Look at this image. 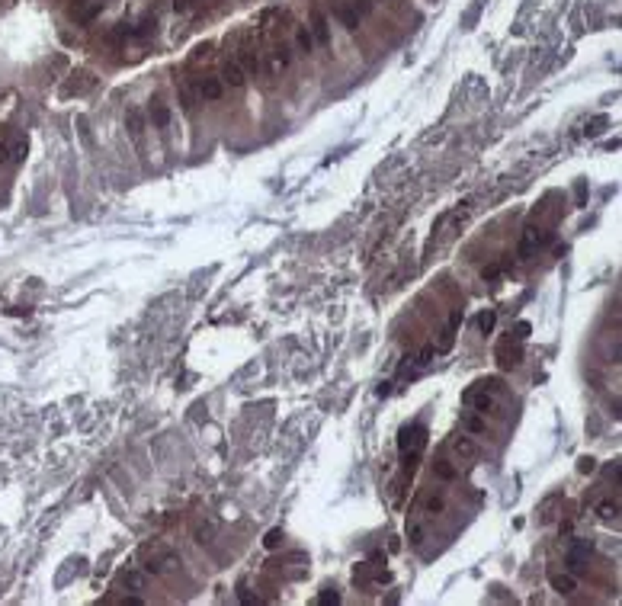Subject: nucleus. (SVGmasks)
Returning a JSON list of instances; mask_svg holds the SVG:
<instances>
[{
	"instance_id": "nucleus-24",
	"label": "nucleus",
	"mask_w": 622,
	"mask_h": 606,
	"mask_svg": "<svg viewBox=\"0 0 622 606\" xmlns=\"http://www.w3.org/2000/svg\"><path fill=\"white\" fill-rule=\"evenodd\" d=\"M407 539L414 542V546H420V542H423V526L420 523H411V526H407Z\"/></svg>"
},
{
	"instance_id": "nucleus-7",
	"label": "nucleus",
	"mask_w": 622,
	"mask_h": 606,
	"mask_svg": "<svg viewBox=\"0 0 622 606\" xmlns=\"http://www.w3.org/2000/svg\"><path fill=\"white\" fill-rule=\"evenodd\" d=\"M174 565H177V555H170V552H151V555H148V565H145V571H151V574H164V571H170Z\"/></svg>"
},
{
	"instance_id": "nucleus-27",
	"label": "nucleus",
	"mask_w": 622,
	"mask_h": 606,
	"mask_svg": "<svg viewBox=\"0 0 622 606\" xmlns=\"http://www.w3.org/2000/svg\"><path fill=\"white\" fill-rule=\"evenodd\" d=\"M276 542H279V532H270V536H266V546L273 548V546H276Z\"/></svg>"
},
{
	"instance_id": "nucleus-3",
	"label": "nucleus",
	"mask_w": 622,
	"mask_h": 606,
	"mask_svg": "<svg viewBox=\"0 0 622 606\" xmlns=\"http://www.w3.org/2000/svg\"><path fill=\"white\" fill-rule=\"evenodd\" d=\"M97 13H100V0H71L67 3V17L74 23H90Z\"/></svg>"
},
{
	"instance_id": "nucleus-22",
	"label": "nucleus",
	"mask_w": 622,
	"mask_h": 606,
	"mask_svg": "<svg viewBox=\"0 0 622 606\" xmlns=\"http://www.w3.org/2000/svg\"><path fill=\"white\" fill-rule=\"evenodd\" d=\"M552 587H555L558 593H571V590H574V578H568V574H552Z\"/></svg>"
},
{
	"instance_id": "nucleus-4",
	"label": "nucleus",
	"mask_w": 622,
	"mask_h": 606,
	"mask_svg": "<svg viewBox=\"0 0 622 606\" xmlns=\"http://www.w3.org/2000/svg\"><path fill=\"white\" fill-rule=\"evenodd\" d=\"M308 33H311L315 45H331V26H327V17H324L321 10L311 13V26H308Z\"/></svg>"
},
{
	"instance_id": "nucleus-6",
	"label": "nucleus",
	"mask_w": 622,
	"mask_h": 606,
	"mask_svg": "<svg viewBox=\"0 0 622 606\" xmlns=\"http://www.w3.org/2000/svg\"><path fill=\"white\" fill-rule=\"evenodd\" d=\"M289 61H292V51H289V45H276L273 51H270V61H266V71L270 74H279V71H286L289 67Z\"/></svg>"
},
{
	"instance_id": "nucleus-8",
	"label": "nucleus",
	"mask_w": 622,
	"mask_h": 606,
	"mask_svg": "<svg viewBox=\"0 0 622 606\" xmlns=\"http://www.w3.org/2000/svg\"><path fill=\"white\" fill-rule=\"evenodd\" d=\"M222 83H228V87H244V81H247V74L241 71V65L238 61H224L222 65V77H218Z\"/></svg>"
},
{
	"instance_id": "nucleus-23",
	"label": "nucleus",
	"mask_w": 622,
	"mask_h": 606,
	"mask_svg": "<svg viewBox=\"0 0 622 606\" xmlns=\"http://www.w3.org/2000/svg\"><path fill=\"white\" fill-rule=\"evenodd\" d=\"M433 475H436V478H443V482H452V478H456V468H452L446 459H440V462L433 465Z\"/></svg>"
},
{
	"instance_id": "nucleus-9",
	"label": "nucleus",
	"mask_w": 622,
	"mask_h": 606,
	"mask_svg": "<svg viewBox=\"0 0 622 606\" xmlns=\"http://www.w3.org/2000/svg\"><path fill=\"white\" fill-rule=\"evenodd\" d=\"M224 93V83L218 81V77H206V81H199V87H196V97L199 100H218Z\"/></svg>"
},
{
	"instance_id": "nucleus-16",
	"label": "nucleus",
	"mask_w": 622,
	"mask_h": 606,
	"mask_svg": "<svg viewBox=\"0 0 622 606\" xmlns=\"http://www.w3.org/2000/svg\"><path fill=\"white\" fill-rule=\"evenodd\" d=\"M462 427L472 436H482V433H488V424H484V414H465L462 417Z\"/></svg>"
},
{
	"instance_id": "nucleus-18",
	"label": "nucleus",
	"mask_w": 622,
	"mask_h": 606,
	"mask_svg": "<svg viewBox=\"0 0 622 606\" xmlns=\"http://www.w3.org/2000/svg\"><path fill=\"white\" fill-rule=\"evenodd\" d=\"M295 45H299L302 55H311V51H315V39H311V33H308V26H299V29H295Z\"/></svg>"
},
{
	"instance_id": "nucleus-1",
	"label": "nucleus",
	"mask_w": 622,
	"mask_h": 606,
	"mask_svg": "<svg viewBox=\"0 0 622 606\" xmlns=\"http://www.w3.org/2000/svg\"><path fill=\"white\" fill-rule=\"evenodd\" d=\"M423 443H427V430H423L420 424L404 427V430H401V456L411 459V465H414V459L420 456Z\"/></svg>"
},
{
	"instance_id": "nucleus-25",
	"label": "nucleus",
	"mask_w": 622,
	"mask_h": 606,
	"mask_svg": "<svg viewBox=\"0 0 622 606\" xmlns=\"http://www.w3.org/2000/svg\"><path fill=\"white\" fill-rule=\"evenodd\" d=\"M478 327H482V334H488L491 327H494V311H488V315L478 318Z\"/></svg>"
},
{
	"instance_id": "nucleus-21",
	"label": "nucleus",
	"mask_w": 622,
	"mask_h": 606,
	"mask_svg": "<svg viewBox=\"0 0 622 606\" xmlns=\"http://www.w3.org/2000/svg\"><path fill=\"white\" fill-rule=\"evenodd\" d=\"M122 587H129V590H141V587H145V574H141V571H125V574H122Z\"/></svg>"
},
{
	"instance_id": "nucleus-14",
	"label": "nucleus",
	"mask_w": 622,
	"mask_h": 606,
	"mask_svg": "<svg viewBox=\"0 0 622 606\" xmlns=\"http://www.w3.org/2000/svg\"><path fill=\"white\" fill-rule=\"evenodd\" d=\"M125 125H129V135L138 142L141 132H145V116H141V109H129V113H125Z\"/></svg>"
},
{
	"instance_id": "nucleus-11",
	"label": "nucleus",
	"mask_w": 622,
	"mask_h": 606,
	"mask_svg": "<svg viewBox=\"0 0 622 606\" xmlns=\"http://www.w3.org/2000/svg\"><path fill=\"white\" fill-rule=\"evenodd\" d=\"M238 65H241V71L247 77H254V74H260V55L254 49H241V55H238Z\"/></svg>"
},
{
	"instance_id": "nucleus-19",
	"label": "nucleus",
	"mask_w": 622,
	"mask_h": 606,
	"mask_svg": "<svg viewBox=\"0 0 622 606\" xmlns=\"http://www.w3.org/2000/svg\"><path fill=\"white\" fill-rule=\"evenodd\" d=\"M597 514L603 523H616V520H619V507H616V500H603V504L597 507Z\"/></svg>"
},
{
	"instance_id": "nucleus-26",
	"label": "nucleus",
	"mask_w": 622,
	"mask_h": 606,
	"mask_svg": "<svg viewBox=\"0 0 622 606\" xmlns=\"http://www.w3.org/2000/svg\"><path fill=\"white\" fill-rule=\"evenodd\" d=\"M193 0H174V10H190Z\"/></svg>"
},
{
	"instance_id": "nucleus-20",
	"label": "nucleus",
	"mask_w": 622,
	"mask_h": 606,
	"mask_svg": "<svg viewBox=\"0 0 622 606\" xmlns=\"http://www.w3.org/2000/svg\"><path fill=\"white\" fill-rule=\"evenodd\" d=\"M196 103H199V97H196V90H190V87H180V106L186 109V113H196Z\"/></svg>"
},
{
	"instance_id": "nucleus-12",
	"label": "nucleus",
	"mask_w": 622,
	"mask_h": 606,
	"mask_svg": "<svg viewBox=\"0 0 622 606\" xmlns=\"http://www.w3.org/2000/svg\"><path fill=\"white\" fill-rule=\"evenodd\" d=\"M548 241V231L546 228H526V234H523V254H530L532 247H539V244Z\"/></svg>"
},
{
	"instance_id": "nucleus-5",
	"label": "nucleus",
	"mask_w": 622,
	"mask_h": 606,
	"mask_svg": "<svg viewBox=\"0 0 622 606\" xmlns=\"http://www.w3.org/2000/svg\"><path fill=\"white\" fill-rule=\"evenodd\" d=\"M334 17L341 19V26L347 29V33H357L359 29V19H363V13H359L357 7H347V3H337L334 7Z\"/></svg>"
},
{
	"instance_id": "nucleus-2",
	"label": "nucleus",
	"mask_w": 622,
	"mask_h": 606,
	"mask_svg": "<svg viewBox=\"0 0 622 606\" xmlns=\"http://www.w3.org/2000/svg\"><path fill=\"white\" fill-rule=\"evenodd\" d=\"M498 398L500 395H494V391H488V388L478 385V388H472L468 395H465V404L472 407L475 414H494V411H498Z\"/></svg>"
},
{
	"instance_id": "nucleus-13",
	"label": "nucleus",
	"mask_w": 622,
	"mask_h": 606,
	"mask_svg": "<svg viewBox=\"0 0 622 606\" xmlns=\"http://www.w3.org/2000/svg\"><path fill=\"white\" fill-rule=\"evenodd\" d=\"M459 321H462V311H452V315H449L446 331H443V341H440V350H443V353H446V350L452 347V341H456V327H459Z\"/></svg>"
},
{
	"instance_id": "nucleus-15",
	"label": "nucleus",
	"mask_w": 622,
	"mask_h": 606,
	"mask_svg": "<svg viewBox=\"0 0 622 606\" xmlns=\"http://www.w3.org/2000/svg\"><path fill=\"white\" fill-rule=\"evenodd\" d=\"M452 449L459 452V459H475V456H478V443H475L472 436H459V440H452Z\"/></svg>"
},
{
	"instance_id": "nucleus-17",
	"label": "nucleus",
	"mask_w": 622,
	"mask_h": 606,
	"mask_svg": "<svg viewBox=\"0 0 622 606\" xmlns=\"http://www.w3.org/2000/svg\"><path fill=\"white\" fill-rule=\"evenodd\" d=\"M151 122L158 125V129H167V125H170V109H167L161 100L151 103Z\"/></svg>"
},
{
	"instance_id": "nucleus-10",
	"label": "nucleus",
	"mask_w": 622,
	"mask_h": 606,
	"mask_svg": "<svg viewBox=\"0 0 622 606\" xmlns=\"http://www.w3.org/2000/svg\"><path fill=\"white\" fill-rule=\"evenodd\" d=\"M420 507H423V514L427 516L443 514V510H446V491H433V494H427V498L420 500Z\"/></svg>"
}]
</instances>
